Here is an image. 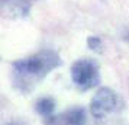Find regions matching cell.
I'll list each match as a JSON object with an SVG mask.
<instances>
[{
    "label": "cell",
    "instance_id": "5b68a950",
    "mask_svg": "<svg viewBox=\"0 0 129 125\" xmlns=\"http://www.w3.org/2000/svg\"><path fill=\"white\" fill-rule=\"evenodd\" d=\"M34 0H3L5 7H10L12 13H19L20 16H25L29 10Z\"/></svg>",
    "mask_w": 129,
    "mask_h": 125
},
{
    "label": "cell",
    "instance_id": "3957f363",
    "mask_svg": "<svg viewBox=\"0 0 129 125\" xmlns=\"http://www.w3.org/2000/svg\"><path fill=\"white\" fill-rule=\"evenodd\" d=\"M71 79L76 83L77 87H80L83 90H87L97 86L100 76L99 67L96 64V61L90 58L77 60L71 66Z\"/></svg>",
    "mask_w": 129,
    "mask_h": 125
},
{
    "label": "cell",
    "instance_id": "8992f818",
    "mask_svg": "<svg viewBox=\"0 0 129 125\" xmlns=\"http://www.w3.org/2000/svg\"><path fill=\"white\" fill-rule=\"evenodd\" d=\"M35 108L38 111V113H41L45 118H49V116H52V112L55 109V102L51 97H42V99H39L36 102Z\"/></svg>",
    "mask_w": 129,
    "mask_h": 125
},
{
    "label": "cell",
    "instance_id": "6da1fadb",
    "mask_svg": "<svg viewBox=\"0 0 129 125\" xmlns=\"http://www.w3.org/2000/svg\"><path fill=\"white\" fill-rule=\"evenodd\" d=\"M61 66V58L54 51H41L30 57L18 60L12 64L13 83L20 92H29L47 77L54 68Z\"/></svg>",
    "mask_w": 129,
    "mask_h": 125
},
{
    "label": "cell",
    "instance_id": "52a82bcc",
    "mask_svg": "<svg viewBox=\"0 0 129 125\" xmlns=\"http://www.w3.org/2000/svg\"><path fill=\"white\" fill-rule=\"evenodd\" d=\"M87 45L90 49H94V51H99L102 48V39L99 36H88L87 39Z\"/></svg>",
    "mask_w": 129,
    "mask_h": 125
},
{
    "label": "cell",
    "instance_id": "277c9868",
    "mask_svg": "<svg viewBox=\"0 0 129 125\" xmlns=\"http://www.w3.org/2000/svg\"><path fill=\"white\" fill-rule=\"evenodd\" d=\"M45 125H86V112L83 108H71L47 118Z\"/></svg>",
    "mask_w": 129,
    "mask_h": 125
},
{
    "label": "cell",
    "instance_id": "7a4b0ae2",
    "mask_svg": "<svg viewBox=\"0 0 129 125\" xmlns=\"http://www.w3.org/2000/svg\"><path fill=\"white\" fill-rule=\"evenodd\" d=\"M122 108V97L109 87H100L90 102V111L96 119H103L110 113L119 112Z\"/></svg>",
    "mask_w": 129,
    "mask_h": 125
},
{
    "label": "cell",
    "instance_id": "ba28073f",
    "mask_svg": "<svg viewBox=\"0 0 129 125\" xmlns=\"http://www.w3.org/2000/svg\"><path fill=\"white\" fill-rule=\"evenodd\" d=\"M7 125H22V124H20V122H9Z\"/></svg>",
    "mask_w": 129,
    "mask_h": 125
}]
</instances>
